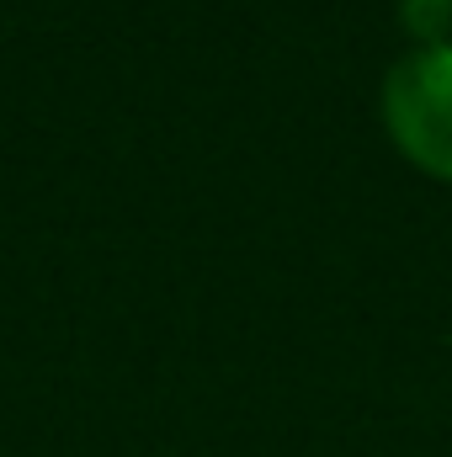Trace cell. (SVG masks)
Wrapping results in <instances>:
<instances>
[{
  "label": "cell",
  "instance_id": "7a4b0ae2",
  "mask_svg": "<svg viewBox=\"0 0 452 457\" xmlns=\"http://www.w3.org/2000/svg\"><path fill=\"white\" fill-rule=\"evenodd\" d=\"M399 21L421 48H442L452 37V0H399Z\"/></svg>",
  "mask_w": 452,
  "mask_h": 457
},
{
  "label": "cell",
  "instance_id": "6da1fadb",
  "mask_svg": "<svg viewBox=\"0 0 452 457\" xmlns=\"http://www.w3.org/2000/svg\"><path fill=\"white\" fill-rule=\"evenodd\" d=\"M383 128L415 170L452 181V43L415 48L389 70Z\"/></svg>",
  "mask_w": 452,
  "mask_h": 457
}]
</instances>
